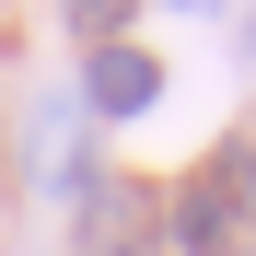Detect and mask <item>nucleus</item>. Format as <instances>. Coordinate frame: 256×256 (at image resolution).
<instances>
[{"label": "nucleus", "instance_id": "4", "mask_svg": "<svg viewBox=\"0 0 256 256\" xmlns=\"http://www.w3.org/2000/svg\"><path fill=\"white\" fill-rule=\"evenodd\" d=\"M244 47H256V24H244Z\"/></svg>", "mask_w": 256, "mask_h": 256}, {"label": "nucleus", "instance_id": "3", "mask_svg": "<svg viewBox=\"0 0 256 256\" xmlns=\"http://www.w3.org/2000/svg\"><path fill=\"white\" fill-rule=\"evenodd\" d=\"M82 105H94V116H152V105H163V58H152V47H128V35H116V47H94Z\"/></svg>", "mask_w": 256, "mask_h": 256}, {"label": "nucleus", "instance_id": "2", "mask_svg": "<svg viewBox=\"0 0 256 256\" xmlns=\"http://www.w3.org/2000/svg\"><path fill=\"white\" fill-rule=\"evenodd\" d=\"M163 233V198L128 186V175H94V198H82V256H152Z\"/></svg>", "mask_w": 256, "mask_h": 256}, {"label": "nucleus", "instance_id": "1", "mask_svg": "<svg viewBox=\"0 0 256 256\" xmlns=\"http://www.w3.org/2000/svg\"><path fill=\"white\" fill-rule=\"evenodd\" d=\"M163 233H175L186 256H244V233H256V140H222L198 163V175L163 198Z\"/></svg>", "mask_w": 256, "mask_h": 256}]
</instances>
